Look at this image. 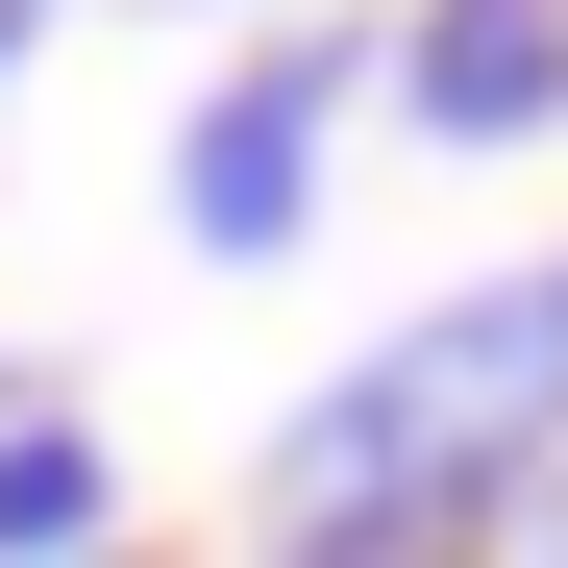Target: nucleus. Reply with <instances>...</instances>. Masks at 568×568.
<instances>
[{
    "label": "nucleus",
    "instance_id": "nucleus-4",
    "mask_svg": "<svg viewBox=\"0 0 568 568\" xmlns=\"http://www.w3.org/2000/svg\"><path fill=\"white\" fill-rule=\"evenodd\" d=\"M0 50H26V0H0Z\"/></svg>",
    "mask_w": 568,
    "mask_h": 568
},
{
    "label": "nucleus",
    "instance_id": "nucleus-5",
    "mask_svg": "<svg viewBox=\"0 0 568 568\" xmlns=\"http://www.w3.org/2000/svg\"><path fill=\"white\" fill-rule=\"evenodd\" d=\"M0 420H26V396H0Z\"/></svg>",
    "mask_w": 568,
    "mask_h": 568
},
{
    "label": "nucleus",
    "instance_id": "nucleus-3",
    "mask_svg": "<svg viewBox=\"0 0 568 568\" xmlns=\"http://www.w3.org/2000/svg\"><path fill=\"white\" fill-rule=\"evenodd\" d=\"M100 544V445L74 420H0V568H74Z\"/></svg>",
    "mask_w": 568,
    "mask_h": 568
},
{
    "label": "nucleus",
    "instance_id": "nucleus-2",
    "mask_svg": "<svg viewBox=\"0 0 568 568\" xmlns=\"http://www.w3.org/2000/svg\"><path fill=\"white\" fill-rule=\"evenodd\" d=\"M420 124H469V149L568 124V0H420Z\"/></svg>",
    "mask_w": 568,
    "mask_h": 568
},
{
    "label": "nucleus",
    "instance_id": "nucleus-1",
    "mask_svg": "<svg viewBox=\"0 0 568 568\" xmlns=\"http://www.w3.org/2000/svg\"><path fill=\"white\" fill-rule=\"evenodd\" d=\"M322 100H346L322 50L223 74V100L173 124V223H199V247H297V223H322Z\"/></svg>",
    "mask_w": 568,
    "mask_h": 568
}]
</instances>
